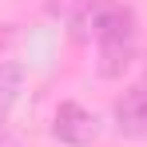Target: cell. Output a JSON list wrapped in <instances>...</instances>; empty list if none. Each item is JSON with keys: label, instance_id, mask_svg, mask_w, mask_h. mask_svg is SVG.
<instances>
[{"label": "cell", "instance_id": "6da1fadb", "mask_svg": "<svg viewBox=\"0 0 147 147\" xmlns=\"http://www.w3.org/2000/svg\"><path fill=\"white\" fill-rule=\"evenodd\" d=\"M52 135H56L60 143H68V147H88L99 135V123H96V115H92L84 103L64 99V103L56 107V115H52Z\"/></svg>", "mask_w": 147, "mask_h": 147}, {"label": "cell", "instance_id": "7a4b0ae2", "mask_svg": "<svg viewBox=\"0 0 147 147\" xmlns=\"http://www.w3.org/2000/svg\"><path fill=\"white\" fill-rule=\"evenodd\" d=\"M115 119H119V127L127 135H143L147 131V92L143 88H131L115 103Z\"/></svg>", "mask_w": 147, "mask_h": 147}, {"label": "cell", "instance_id": "3957f363", "mask_svg": "<svg viewBox=\"0 0 147 147\" xmlns=\"http://www.w3.org/2000/svg\"><path fill=\"white\" fill-rule=\"evenodd\" d=\"M20 92H24V68L16 60H0V119L12 111Z\"/></svg>", "mask_w": 147, "mask_h": 147}, {"label": "cell", "instance_id": "277c9868", "mask_svg": "<svg viewBox=\"0 0 147 147\" xmlns=\"http://www.w3.org/2000/svg\"><path fill=\"white\" fill-rule=\"evenodd\" d=\"M139 88H143V92H147V80H143V84H139Z\"/></svg>", "mask_w": 147, "mask_h": 147}]
</instances>
